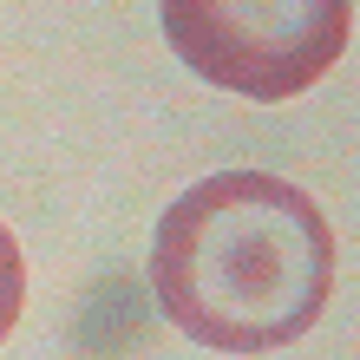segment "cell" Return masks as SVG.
<instances>
[{
	"mask_svg": "<svg viewBox=\"0 0 360 360\" xmlns=\"http://www.w3.org/2000/svg\"><path fill=\"white\" fill-rule=\"evenodd\" d=\"M334 229L302 184L217 171L164 210L151 288L164 321L217 354H275L334 302Z\"/></svg>",
	"mask_w": 360,
	"mask_h": 360,
	"instance_id": "obj_1",
	"label": "cell"
},
{
	"mask_svg": "<svg viewBox=\"0 0 360 360\" xmlns=\"http://www.w3.org/2000/svg\"><path fill=\"white\" fill-rule=\"evenodd\" d=\"M158 13L190 72L256 105L321 86L354 39V0H158Z\"/></svg>",
	"mask_w": 360,
	"mask_h": 360,
	"instance_id": "obj_2",
	"label": "cell"
},
{
	"mask_svg": "<svg viewBox=\"0 0 360 360\" xmlns=\"http://www.w3.org/2000/svg\"><path fill=\"white\" fill-rule=\"evenodd\" d=\"M20 308H27V256H20V236L0 223V341L20 328Z\"/></svg>",
	"mask_w": 360,
	"mask_h": 360,
	"instance_id": "obj_3",
	"label": "cell"
}]
</instances>
